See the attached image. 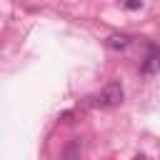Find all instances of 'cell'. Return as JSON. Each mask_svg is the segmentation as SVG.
Here are the masks:
<instances>
[{
    "label": "cell",
    "mask_w": 160,
    "mask_h": 160,
    "mask_svg": "<svg viewBox=\"0 0 160 160\" xmlns=\"http://www.w3.org/2000/svg\"><path fill=\"white\" fill-rule=\"evenodd\" d=\"M122 98H125L122 85H120V82H108V85L100 90V95L95 98V105H100V108H118V105L122 102Z\"/></svg>",
    "instance_id": "obj_1"
},
{
    "label": "cell",
    "mask_w": 160,
    "mask_h": 160,
    "mask_svg": "<svg viewBox=\"0 0 160 160\" xmlns=\"http://www.w3.org/2000/svg\"><path fill=\"white\" fill-rule=\"evenodd\" d=\"M160 68V50H150V55H148V62L142 65V72H155Z\"/></svg>",
    "instance_id": "obj_3"
},
{
    "label": "cell",
    "mask_w": 160,
    "mask_h": 160,
    "mask_svg": "<svg viewBox=\"0 0 160 160\" xmlns=\"http://www.w3.org/2000/svg\"><path fill=\"white\" fill-rule=\"evenodd\" d=\"M125 8L128 10H138V8H142V0H125Z\"/></svg>",
    "instance_id": "obj_4"
},
{
    "label": "cell",
    "mask_w": 160,
    "mask_h": 160,
    "mask_svg": "<svg viewBox=\"0 0 160 160\" xmlns=\"http://www.w3.org/2000/svg\"><path fill=\"white\" fill-rule=\"evenodd\" d=\"M108 48L110 50H128L130 48V38L128 35H110L108 38Z\"/></svg>",
    "instance_id": "obj_2"
}]
</instances>
